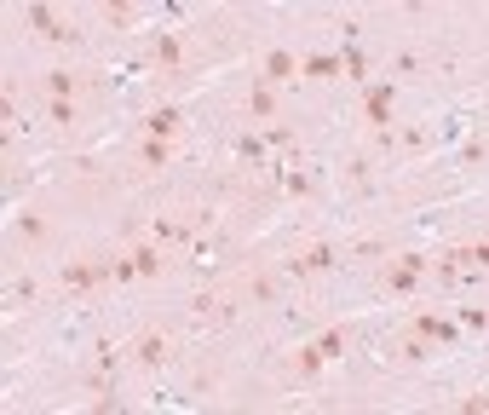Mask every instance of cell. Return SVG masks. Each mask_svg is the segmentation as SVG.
<instances>
[{
  "label": "cell",
  "instance_id": "1",
  "mask_svg": "<svg viewBox=\"0 0 489 415\" xmlns=\"http://www.w3.org/2000/svg\"><path fill=\"white\" fill-rule=\"evenodd\" d=\"M29 23H35L41 35H52V41H58V35H70V23H58V12H52V6H29Z\"/></svg>",
  "mask_w": 489,
  "mask_h": 415
},
{
  "label": "cell",
  "instance_id": "2",
  "mask_svg": "<svg viewBox=\"0 0 489 415\" xmlns=\"http://www.w3.org/2000/svg\"><path fill=\"white\" fill-rule=\"evenodd\" d=\"M293 75V58L288 52H265V81H288Z\"/></svg>",
  "mask_w": 489,
  "mask_h": 415
},
{
  "label": "cell",
  "instance_id": "3",
  "mask_svg": "<svg viewBox=\"0 0 489 415\" xmlns=\"http://www.w3.org/2000/svg\"><path fill=\"white\" fill-rule=\"evenodd\" d=\"M363 104H368V121H386V110H391V92H386V87H368V99H363Z\"/></svg>",
  "mask_w": 489,
  "mask_h": 415
},
{
  "label": "cell",
  "instance_id": "4",
  "mask_svg": "<svg viewBox=\"0 0 489 415\" xmlns=\"http://www.w3.org/2000/svg\"><path fill=\"white\" fill-rule=\"evenodd\" d=\"M138 358L144 363H161V358H167V341H161V334H144V341H138Z\"/></svg>",
  "mask_w": 489,
  "mask_h": 415
},
{
  "label": "cell",
  "instance_id": "5",
  "mask_svg": "<svg viewBox=\"0 0 489 415\" xmlns=\"http://www.w3.org/2000/svg\"><path fill=\"white\" fill-rule=\"evenodd\" d=\"M63 283H70V289H92V283H98V277H92V271H87V265H63Z\"/></svg>",
  "mask_w": 489,
  "mask_h": 415
},
{
  "label": "cell",
  "instance_id": "6",
  "mask_svg": "<svg viewBox=\"0 0 489 415\" xmlns=\"http://www.w3.org/2000/svg\"><path fill=\"white\" fill-rule=\"evenodd\" d=\"M305 75H317V81H322V75H340V70H334V58L317 52V58H305Z\"/></svg>",
  "mask_w": 489,
  "mask_h": 415
},
{
  "label": "cell",
  "instance_id": "7",
  "mask_svg": "<svg viewBox=\"0 0 489 415\" xmlns=\"http://www.w3.org/2000/svg\"><path fill=\"white\" fill-rule=\"evenodd\" d=\"M104 18H110V29H133V6H110Z\"/></svg>",
  "mask_w": 489,
  "mask_h": 415
},
{
  "label": "cell",
  "instance_id": "8",
  "mask_svg": "<svg viewBox=\"0 0 489 415\" xmlns=\"http://www.w3.org/2000/svg\"><path fill=\"white\" fill-rule=\"evenodd\" d=\"M173 127H178L173 110H156V116H150V133H173Z\"/></svg>",
  "mask_w": 489,
  "mask_h": 415
},
{
  "label": "cell",
  "instance_id": "9",
  "mask_svg": "<svg viewBox=\"0 0 489 415\" xmlns=\"http://www.w3.org/2000/svg\"><path fill=\"white\" fill-rule=\"evenodd\" d=\"M138 271H144V277H150V271H161V254H156V248H138Z\"/></svg>",
  "mask_w": 489,
  "mask_h": 415
},
{
  "label": "cell",
  "instance_id": "10",
  "mask_svg": "<svg viewBox=\"0 0 489 415\" xmlns=\"http://www.w3.org/2000/svg\"><path fill=\"white\" fill-rule=\"evenodd\" d=\"M340 346H346V334H340V329L322 334V352H329V358H340Z\"/></svg>",
  "mask_w": 489,
  "mask_h": 415
},
{
  "label": "cell",
  "instance_id": "11",
  "mask_svg": "<svg viewBox=\"0 0 489 415\" xmlns=\"http://www.w3.org/2000/svg\"><path fill=\"white\" fill-rule=\"evenodd\" d=\"M156 58L161 63H178V41H156Z\"/></svg>",
  "mask_w": 489,
  "mask_h": 415
}]
</instances>
